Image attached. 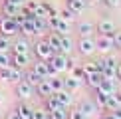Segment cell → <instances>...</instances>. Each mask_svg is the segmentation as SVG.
Wrapping results in <instances>:
<instances>
[{
	"instance_id": "obj_1",
	"label": "cell",
	"mask_w": 121,
	"mask_h": 119,
	"mask_svg": "<svg viewBox=\"0 0 121 119\" xmlns=\"http://www.w3.org/2000/svg\"><path fill=\"white\" fill-rule=\"evenodd\" d=\"M48 28L52 30V32H58V34H72V22H65V20H62L58 16V14H54V16L48 18Z\"/></svg>"
},
{
	"instance_id": "obj_2",
	"label": "cell",
	"mask_w": 121,
	"mask_h": 119,
	"mask_svg": "<svg viewBox=\"0 0 121 119\" xmlns=\"http://www.w3.org/2000/svg\"><path fill=\"white\" fill-rule=\"evenodd\" d=\"M32 50H34V54H36V58H38V60H44V62L52 60V56L56 54V52L52 50V46L48 44L46 38H44V40H38V42L32 46Z\"/></svg>"
},
{
	"instance_id": "obj_3",
	"label": "cell",
	"mask_w": 121,
	"mask_h": 119,
	"mask_svg": "<svg viewBox=\"0 0 121 119\" xmlns=\"http://www.w3.org/2000/svg\"><path fill=\"white\" fill-rule=\"evenodd\" d=\"M97 50V46H95V38L93 36H85V38H79L78 40V52L82 54V56H91V54Z\"/></svg>"
},
{
	"instance_id": "obj_4",
	"label": "cell",
	"mask_w": 121,
	"mask_h": 119,
	"mask_svg": "<svg viewBox=\"0 0 121 119\" xmlns=\"http://www.w3.org/2000/svg\"><path fill=\"white\" fill-rule=\"evenodd\" d=\"M95 46H97V50H99V52H103V54L111 52V50L115 48L113 34H99V36L95 38Z\"/></svg>"
},
{
	"instance_id": "obj_5",
	"label": "cell",
	"mask_w": 121,
	"mask_h": 119,
	"mask_svg": "<svg viewBox=\"0 0 121 119\" xmlns=\"http://www.w3.org/2000/svg\"><path fill=\"white\" fill-rule=\"evenodd\" d=\"M48 62L54 66V69H56L58 73H62V72L68 69V56L62 54V52H56V54L52 56V60H48Z\"/></svg>"
},
{
	"instance_id": "obj_6",
	"label": "cell",
	"mask_w": 121,
	"mask_h": 119,
	"mask_svg": "<svg viewBox=\"0 0 121 119\" xmlns=\"http://www.w3.org/2000/svg\"><path fill=\"white\" fill-rule=\"evenodd\" d=\"M20 32V26L16 22H14L12 18H4L2 22H0V34H4V36H14V34Z\"/></svg>"
},
{
	"instance_id": "obj_7",
	"label": "cell",
	"mask_w": 121,
	"mask_h": 119,
	"mask_svg": "<svg viewBox=\"0 0 121 119\" xmlns=\"http://www.w3.org/2000/svg\"><path fill=\"white\" fill-rule=\"evenodd\" d=\"M16 93H18V97L22 99V101H28V99L32 97V93H34V85H30L26 79H22V81L16 83Z\"/></svg>"
},
{
	"instance_id": "obj_8",
	"label": "cell",
	"mask_w": 121,
	"mask_h": 119,
	"mask_svg": "<svg viewBox=\"0 0 121 119\" xmlns=\"http://www.w3.org/2000/svg\"><path fill=\"white\" fill-rule=\"evenodd\" d=\"M36 91H38V95L42 97V99H46L50 95H54V87H52V81H50V77H44L42 81L36 85Z\"/></svg>"
},
{
	"instance_id": "obj_9",
	"label": "cell",
	"mask_w": 121,
	"mask_h": 119,
	"mask_svg": "<svg viewBox=\"0 0 121 119\" xmlns=\"http://www.w3.org/2000/svg\"><path fill=\"white\" fill-rule=\"evenodd\" d=\"M95 32L97 34H113L115 32V22L109 18H101L97 22V26H95Z\"/></svg>"
},
{
	"instance_id": "obj_10",
	"label": "cell",
	"mask_w": 121,
	"mask_h": 119,
	"mask_svg": "<svg viewBox=\"0 0 121 119\" xmlns=\"http://www.w3.org/2000/svg\"><path fill=\"white\" fill-rule=\"evenodd\" d=\"M73 50V40H72V34H60V52L69 56V52Z\"/></svg>"
},
{
	"instance_id": "obj_11",
	"label": "cell",
	"mask_w": 121,
	"mask_h": 119,
	"mask_svg": "<svg viewBox=\"0 0 121 119\" xmlns=\"http://www.w3.org/2000/svg\"><path fill=\"white\" fill-rule=\"evenodd\" d=\"M101 79H103V76H101V72H91V73H85V79H83V83H87L91 89H97V85L101 83Z\"/></svg>"
},
{
	"instance_id": "obj_12",
	"label": "cell",
	"mask_w": 121,
	"mask_h": 119,
	"mask_svg": "<svg viewBox=\"0 0 121 119\" xmlns=\"http://www.w3.org/2000/svg\"><path fill=\"white\" fill-rule=\"evenodd\" d=\"M54 95L58 97V101L62 103L64 107H72V103H73L72 91H68V89H60V91H54Z\"/></svg>"
},
{
	"instance_id": "obj_13",
	"label": "cell",
	"mask_w": 121,
	"mask_h": 119,
	"mask_svg": "<svg viewBox=\"0 0 121 119\" xmlns=\"http://www.w3.org/2000/svg\"><path fill=\"white\" fill-rule=\"evenodd\" d=\"M97 91L103 93V95H109V93L117 91V87H115V79H101V83L97 85Z\"/></svg>"
},
{
	"instance_id": "obj_14",
	"label": "cell",
	"mask_w": 121,
	"mask_h": 119,
	"mask_svg": "<svg viewBox=\"0 0 121 119\" xmlns=\"http://www.w3.org/2000/svg\"><path fill=\"white\" fill-rule=\"evenodd\" d=\"M65 6H68L69 10H73V12L79 16V14L87 8V0H65Z\"/></svg>"
},
{
	"instance_id": "obj_15",
	"label": "cell",
	"mask_w": 121,
	"mask_h": 119,
	"mask_svg": "<svg viewBox=\"0 0 121 119\" xmlns=\"http://www.w3.org/2000/svg\"><path fill=\"white\" fill-rule=\"evenodd\" d=\"M12 62H14L16 68L26 69L28 64H30V54H12Z\"/></svg>"
},
{
	"instance_id": "obj_16",
	"label": "cell",
	"mask_w": 121,
	"mask_h": 119,
	"mask_svg": "<svg viewBox=\"0 0 121 119\" xmlns=\"http://www.w3.org/2000/svg\"><path fill=\"white\" fill-rule=\"evenodd\" d=\"M78 34H79V38L93 36V34H95V26H93L91 22H79L78 24Z\"/></svg>"
},
{
	"instance_id": "obj_17",
	"label": "cell",
	"mask_w": 121,
	"mask_h": 119,
	"mask_svg": "<svg viewBox=\"0 0 121 119\" xmlns=\"http://www.w3.org/2000/svg\"><path fill=\"white\" fill-rule=\"evenodd\" d=\"M24 79H26V81L30 83V85H34V87H36V85H38V83H40V81H42V79H44V77H42V76H40V73H38V72H34V69H32V68H28V69H26V72H24Z\"/></svg>"
},
{
	"instance_id": "obj_18",
	"label": "cell",
	"mask_w": 121,
	"mask_h": 119,
	"mask_svg": "<svg viewBox=\"0 0 121 119\" xmlns=\"http://www.w3.org/2000/svg\"><path fill=\"white\" fill-rule=\"evenodd\" d=\"M20 34H24L26 38H32V36H38L36 32V26H34V20H26V22L20 26Z\"/></svg>"
},
{
	"instance_id": "obj_19",
	"label": "cell",
	"mask_w": 121,
	"mask_h": 119,
	"mask_svg": "<svg viewBox=\"0 0 121 119\" xmlns=\"http://www.w3.org/2000/svg\"><path fill=\"white\" fill-rule=\"evenodd\" d=\"M117 107H121V91L119 89L107 95V109L111 111V109H117Z\"/></svg>"
},
{
	"instance_id": "obj_20",
	"label": "cell",
	"mask_w": 121,
	"mask_h": 119,
	"mask_svg": "<svg viewBox=\"0 0 121 119\" xmlns=\"http://www.w3.org/2000/svg\"><path fill=\"white\" fill-rule=\"evenodd\" d=\"M18 14H20V6H14V4H10V2L2 4V16L4 18H14V16H18Z\"/></svg>"
},
{
	"instance_id": "obj_21",
	"label": "cell",
	"mask_w": 121,
	"mask_h": 119,
	"mask_svg": "<svg viewBox=\"0 0 121 119\" xmlns=\"http://www.w3.org/2000/svg\"><path fill=\"white\" fill-rule=\"evenodd\" d=\"M12 54H30V44L28 40H18L12 44Z\"/></svg>"
},
{
	"instance_id": "obj_22",
	"label": "cell",
	"mask_w": 121,
	"mask_h": 119,
	"mask_svg": "<svg viewBox=\"0 0 121 119\" xmlns=\"http://www.w3.org/2000/svg\"><path fill=\"white\" fill-rule=\"evenodd\" d=\"M44 107H46V109H48V113H50V111H56V109L64 107V105L58 101V97H56V95H50V97L44 99ZM65 109H68V107H65Z\"/></svg>"
},
{
	"instance_id": "obj_23",
	"label": "cell",
	"mask_w": 121,
	"mask_h": 119,
	"mask_svg": "<svg viewBox=\"0 0 121 119\" xmlns=\"http://www.w3.org/2000/svg\"><path fill=\"white\" fill-rule=\"evenodd\" d=\"M16 113L20 115V119H32V107H30L26 101L18 103V107H16Z\"/></svg>"
},
{
	"instance_id": "obj_24",
	"label": "cell",
	"mask_w": 121,
	"mask_h": 119,
	"mask_svg": "<svg viewBox=\"0 0 121 119\" xmlns=\"http://www.w3.org/2000/svg\"><path fill=\"white\" fill-rule=\"evenodd\" d=\"M78 107L82 109V113H83L85 117H89V115H91V113L95 111V103L91 101V99H85V101H82V103H79Z\"/></svg>"
},
{
	"instance_id": "obj_25",
	"label": "cell",
	"mask_w": 121,
	"mask_h": 119,
	"mask_svg": "<svg viewBox=\"0 0 121 119\" xmlns=\"http://www.w3.org/2000/svg\"><path fill=\"white\" fill-rule=\"evenodd\" d=\"M22 79H24V69L12 66L10 68V83H18V81H22Z\"/></svg>"
},
{
	"instance_id": "obj_26",
	"label": "cell",
	"mask_w": 121,
	"mask_h": 119,
	"mask_svg": "<svg viewBox=\"0 0 121 119\" xmlns=\"http://www.w3.org/2000/svg\"><path fill=\"white\" fill-rule=\"evenodd\" d=\"M93 103H95V107H99V109H107V95H103V93H99L97 89H95V95H93Z\"/></svg>"
},
{
	"instance_id": "obj_27",
	"label": "cell",
	"mask_w": 121,
	"mask_h": 119,
	"mask_svg": "<svg viewBox=\"0 0 121 119\" xmlns=\"http://www.w3.org/2000/svg\"><path fill=\"white\" fill-rule=\"evenodd\" d=\"M58 16L62 18V20H65V22H73V20H75V16H78V14H75L73 10H69L68 6H64V8L60 10V12H58Z\"/></svg>"
},
{
	"instance_id": "obj_28",
	"label": "cell",
	"mask_w": 121,
	"mask_h": 119,
	"mask_svg": "<svg viewBox=\"0 0 121 119\" xmlns=\"http://www.w3.org/2000/svg\"><path fill=\"white\" fill-rule=\"evenodd\" d=\"M14 62H12V54L10 52H4L0 54V69H6V68H12Z\"/></svg>"
},
{
	"instance_id": "obj_29",
	"label": "cell",
	"mask_w": 121,
	"mask_h": 119,
	"mask_svg": "<svg viewBox=\"0 0 121 119\" xmlns=\"http://www.w3.org/2000/svg\"><path fill=\"white\" fill-rule=\"evenodd\" d=\"M46 40H48L50 46H52L54 52H60V34L58 32H52L50 36H46Z\"/></svg>"
},
{
	"instance_id": "obj_30",
	"label": "cell",
	"mask_w": 121,
	"mask_h": 119,
	"mask_svg": "<svg viewBox=\"0 0 121 119\" xmlns=\"http://www.w3.org/2000/svg\"><path fill=\"white\" fill-rule=\"evenodd\" d=\"M79 85H82V81H79V79H75L73 76H69V77H65V89H68V91H75V89H78Z\"/></svg>"
},
{
	"instance_id": "obj_31",
	"label": "cell",
	"mask_w": 121,
	"mask_h": 119,
	"mask_svg": "<svg viewBox=\"0 0 121 119\" xmlns=\"http://www.w3.org/2000/svg\"><path fill=\"white\" fill-rule=\"evenodd\" d=\"M50 81H52V87H54V91H60V89H65V77H50Z\"/></svg>"
},
{
	"instance_id": "obj_32",
	"label": "cell",
	"mask_w": 121,
	"mask_h": 119,
	"mask_svg": "<svg viewBox=\"0 0 121 119\" xmlns=\"http://www.w3.org/2000/svg\"><path fill=\"white\" fill-rule=\"evenodd\" d=\"M10 50H12V42H10V38L4 36V34H0V54L10 52Z\"/></svg>"
},
{
	"instance_id": "obj_33",
	"label": "cell",
	"mask_w": 121,
	"mask_h": 119,
	"mask_svg": "<svg viewBox=\"0 0 121 119\" xmlns=\"http://www.w3.org/2000/svg\"><path fill=\"white\" fill-rule=\"evenodd\" d=\"M34 26H36V32L38 34H44L48 28V20H44V18H34Z\"/></svg>"
},
{
	"instance_id": "obj_34",
	"label": "cell",
	"mask_w": 121,
	"mask_h": 119,
	"mask_svg": "<svg viewBox=\"0 0 121 119\" xmlns=\"http://www.w3.org/2000/svg\"><path fill=\"white\" fill-rule=\"evenodd\" d=\"M48 117H50V113H48L46 107H36V109H32V119H48Z\"/></svg>"
},
{
	"instance_id": "obj_35",
	"label": "cell",
	"mask_w": 121,
	"mask_h": 119,
	"mask_svg": "<svg viewBox=\"0 0 121 119\" xmlns=\"http://www.w3.org/2000/svg\"><path fill=\"white\" fill-rule=\"evenodd\" d=\"M72 76H73L75 79H79V81H83V79H85V69H83V66H75V68L72 69Z\"/></svg>"
},
{
	"instance_id": "obj_36",
	"label": "cell",
	"mask_w": 121,
	"mask_h": 119,
	"mask_svg": "<svg viewBox=\"0 0 121 119\" xmlns=\"http://www.w3.org/2000/svg\"><path fill=\"white\" fill-rule=\"evenodd\" d=\"M50 117L52 119H68V111H65V107H60L56 111H50Z\"/></svg>"
},
{
	"instance_id": "obj_37",
	"label": "cell",
	"mask_w": 121,
	"mask_h": 119,
	"mask_svg": "<svg viewBox=\"0 0 121 119\" xmlns=\"http://www.w3.org/2000/svg\"><path fill=\"white\" fill-rule=\"evenodd\" d=\"M83 69H85V73L99 72V62H97V60H95V62H85V64H83Z\"/></svg>"
},
{
	"instance_id": "obj_38",
	"label": "cell",
	"mask_w": 121,
	"mask_h": 119,
	"mask_svg": "<svg viewBox=\"0 0 121 119\" xmlns=\"http://www.w3.org/2000/svg\"><path fill=\"white\" fill-rule=\"evenodd\" d=\"M68 119H87V117L82 113V109H79V107H73L72 111H68Z\"/></svg>"
},
{
	"instance_id": "obj_39",
	"label": "cell",
	"mask_w": 121,
	"mask_h": 119,
	"mask_svg": "<svg viewBox=\"0 0 121 119\" xmlns=\"http://www.w3.org/2000/svg\"><path fill=\"white\" fill-rule=\"evenodd\" d=\"M0 79H2V81H6V83H10V68L0 69Z\"/></svg>"
},
{
	"instance_id": "obj_40",
	"label": "cell",
	"mask_w": 121,
	"mask_h": 119,
	"mask_svg": "<svg viewBox=\"0 0 121 119\" xmlns=\"http://www.w3.org/2000/svg\"><path fill=\"white\" fill-rule=\"evenodd\" d=\"M113 44L117 50H121V32H117V30L113 32Z\"/></svg>"
},
{
	"instance_id": "obj_41",
	"label": "cell",
	"mask_w": 121,
	"mask_h": 119,
	"mask_svg": "<svg viewBox=\"0 0 121 119\" xmlns=\"http://www.w3.org/2000/svg\"><path fill=\"white\" fill-rule=\"evenodd\" d=\"M38 4H40L38 0H28V2L24 4V6H26V8L30 10V12H36V8H38Z\"/></svg>"
},
{
	"instance_id": "obj_42",
	"label": "cell",
	"mask_w": 121,
	"mask_h": 119,
	"mask_svg": "<svg viewBox=\"0 0 121 119\" xmlns=\"http://www.w3.org/2000/svg\"><path fill=\"white\" fill-rule=\"evenodd\" d=\"M101 2H103V4H107L109 8H115V6H119L121 0H101Z\"/></svg>"
},
{
	"instance_id": "obj_43",
	"label": "cell",
	"mask_w": 121,
	"mask_h": 119,
	"mask_svg": "<svg viewBox=\"0 0 121 119\" xmlns=\"http://www.w3.org/2000/svg\"><path fill=\"white\" fill-rule=\"evenodd\" d=\"M8 2H10V4H14V6H20V8H22L24 4H26V0H8Z\"/></svg>"
},
{
	"instance_id": "obj_44",
	"label": "cell",
	"mask_w": 121,
	"mask_h": 119,
	"mask_svg": "<svg viewBox=\"0 0 121 119\" xmlns=\"http://www.w3.org/2000/svg\"><path fill=\"white\" fill-rule=\"evenodd\" d=\"M101 119H115V115L109 111V109H105V113H103V117H101Z\"/></svg>"
},
{
	"instance_id": "obj_45",
	"label": "cell",
	"mask_w": 121,
	"mask_h": 119,
	"mask_svg": "<svg viewBox=\"0 0 121 119\" xmlns=\"http://www.w3.org/2000/svg\"><path fill=\"white\" fill-rule=\"evenodd\" d=\"M111 113L115 115V119H121V107H117V109H111Z\"/></svg>"
},
{
	"instance_id": "obj_46",
	"label": "cell",
	"mask_w": 121,
	"mask_h": 119,
	"mask_svg": "<svg viewBox=\"0 0 121 119\" xmlns=\"http://www.w3.org/2000/svg\"><path fill=\"white\" fill-rule=\"evenodd\" d=\"M6 119H20V115H18L16 111H12V113H8V117H6Z\"/></svg>"
},
{
	"instance_id": "obj_47",
	"label": "cell",
	"mask_w": 121,
	"mask_h": 119,
	"mask_svg": "<svg viewBox=\"0 0 121 119\" xmlns=\"http://www.w3.org/2000/svg\"><path fill=\"white\" fill-rule=\"evenodd\" d=\"M115 77L121 81V62H119V66H117V73H115Z\"/></svg>"
},
{
	"instance_id": "obj_48",
	"label": "cell",
	"mask_w": 121,
	"mask_h": 119,
	"mask_svg": "<svg viewBox=\"0 0 121 119\" xmlns=\"http://www.w3.org/2000/svg\"><path fill=\"white\" fill-rule=\"evenodd\" d=\"M2 20H4V16H2V14H0V22H2Z\"/></svg>"
},
{
	"instance_id": "obj_49",
	"label": "cell",
	"mask_w": 121,
	"mask_h": 119,
	"mask_svg": "<svg viewBox=\"0 0 121 119\" xmlns=\"http://www.w3.org/2000/svg\"><path fill=\"white\" fill-rule=\"evenodd\" d=\"M0 101H2V95H0Z\"/></svg>"
},
{
	"instance_id": "obj_50",
	"label": "cell",
	"mask_w": 121,
	"mask_h": 119,
	"mask_svg": "<svg viewBox=\"0 0 121 119\" xmlns=\"http://www.w3.org/2000/svg\"><path fill=\"white\" fill-rule=\"evenodd\" d=\"M4 2H8V0H4Z\"/></svg>"
},
{
	"instance_id": "obj_51",
	"label": "cell",
	"mask_w": 121,
	"mask_h": 119,
	"mask_svg": "<svg viewBox=\"0 0 121 119\" xmlns=\"http://www.w3.org/2000/svg\"><path fill=\"white\" fill-rule=\"evenodd\" d=\"M48 119H52V117H48Z\"/></svg>"
}]
</instances>
